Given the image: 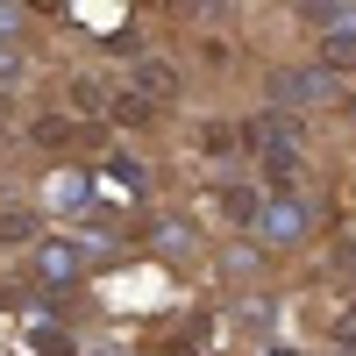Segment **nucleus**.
<instances>
[{"label":"nucleus","instance_id":"nucleus-1","mask_svg":"<svg viewBox=\"0 0 356 356\" xmlns=\"http://www.w3.org/2000/svg\"><path fill=\"white\" fill-rule=\"evenodd\" d=\"M136 93L150 100V107H171L178 93H186V79H178L171 57H136Z\"/></svg>","mask_w":356,"mask_h":356},{"label":"nucleus","instance_id":"nucleus-2","mask_svg":"<svg viewBox=\"0 0 356 356\" xmlns=\"http://www.w3.org/2000/svg\"><path fill=\"white\" fill-rule=\"evenodd\" d=\"M29 143H36V150H72L79 122H72V114H36V122H29Z\"/></svg>","mask_w":356,"mask_h":356},{"label":"nucleus","instance_id":"nucleus-3","mask_svg":"<svg viewBox=\"0 0 356 356\" xmlns=\"http://www.w3.org/2000/svg\"><path fill=\"white\" fill-rule=\"evenodd\" d=\"M107 114H114V122H122V129H150V122H157V107H150V100H143V93H136V86H122V93H114V100H107Z\"/></svg>","mask_w":356,"mask_h":356},{"label":"nucleus","instance_id":"nucleus-4","mask_svg":"<svg viewBox=\"0 0 356 356\" xmlns=\"http://www.w3.org/2000/svg\"><path fill=\"white\" fill-rule=\"evenodd\" d=\"M264 157V178H271V186H292V178H300V143H271V150H257Z\"/></svg>","mask_w":356,"mask_h":356},{"label":"nucleus","instance_id":"nucleus-5","mask_svg":"<svg viewBox=\"0 0 356 356\" xmlns=\"http://www.w3.org/2000/svg\"><path fill=\"white\" fill-rule=\"evenodd\" d=\"M321 65L328 72H356V29H328V36H321Z\"/></svg>","mask_w":356,"mask_h":356},{"label":"nucleus","instance_id":"nucleus-6","mask_svg":"<svg viewBox=\"0 0 356 356\" xmlns=\"http://www.w3.org/2000/svg\"><path fill=\"white\" fill-rule=\"evenodd\" d=\"M65 100H72V114H100V107H107V93H100L93 72H79V79L65 86Z\"/></svg>","mask_w":356,"mask_h":356},{"label":"nucleus","instance_id":"nucleus-7","mask_svg":"<svg viewBox=\"0 0 356 356\" xmlns=\"http://www.w3.org/2000/svg\"><path fill=\"white\" fill-rule=\"evenodd\" d=\"M79 264V250H65V243H50L43 257H36V271H43V285H65V271Z\"/></svg>","mask_w":356,"mask_h":356},{"label":"nucleus","instance_id":"nucleus-8","mask_svg":"<svg viewBox=\"0 0 356 356\" xmlns=\"http://www.w3.org/2000/svg\"><path fill=\"white\" fill-rule=\"evenodd\" d=\"M0 243H36V214H29V207H8V214H0Z\"/></svg>","mask_w":356,"mask_h":356},{"label":"nucleus","instance_id":"nucleus-9","mask_svg":"<svg viewBox=\"0 0 356 356\" xmlns=\"http://www.w3.org/2000/svg\"><path fill=\"white\" fill-rule=\"evenodd\" d=\"M200 143H207V157H228L243 136H235V129H200Z\"/></svg>","mask_w":356,"mask_h":356},{"label":"nucleus","instance_id":"nucleus-10","mask_svg":"<svg viewBox=\"0 0 356 356\" xmlns=\"http://www.w3.org/2000/svg\"><path fill=\"white\" fill-rule=\"evenodd\" d=\"M200 50H207V65H228V57H235V43H228V36H207Z\"/></svg>","mask_w":356,"mask_h":356},{"label":"nucleus","instance_id":"nucleus-11","mask_svg":"<svg viewBox=\"0 0 356 356\" xmlns=\"http://www.w3.org/2000/svg\"><path fill=\"white\" fill-rule=\"evenodd\" d=\"M328 264H335L342 278H356V243H335V257H328Z\"/></svg>","mask_w":356,"mask_h":356},{"label":"nucleus","instance_id":"nucleus-12","mask_svg":"<svg viewBox=\"0 0 356 356\" xmlns=\"http://www.w3.org/2000/svg\"><path fill=\"white\" fill-rule=\"evenodd\" d=\"M342 356H349V349H342Z\"/></svg>","mask_w":356,"mask_h":356}]
</instances>
